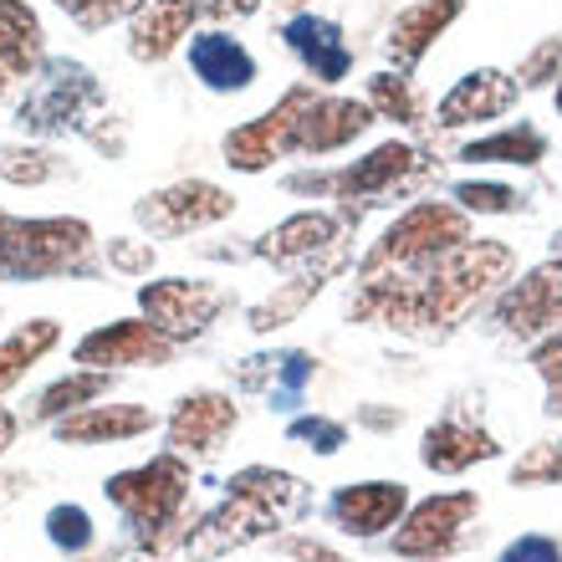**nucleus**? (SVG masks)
<instances>
[{
  "label": "nucleus",
  "mask_w": 562,
  "mask_h": 562,
  "mask_svg": "<svg viewBox=\"0 0 562 562\" xmlns=\"http://www.w3.org/2000/svg\"><path fill=\"white\" fill-rule=\"evenodd\" d=\"M496 562H562V537L521 532V537H512V542L496 552Z\"/></svg>",
  "instance_id": "41"
},
{
  "label": "nucleus",
  "mask_w": 562,
  "mask_h": 562,
  "mask_svg": "<svg viewBox=\"0 0 562 562\" xmlns=\"http://www.w3.org/2000/svg\"><path fill=\"white\" fill-rule=\"evenodd\" d=\"M486 323L502 338H517L527 348L548 338H562V267L558 261H537V267L517 271L502 292L486 302Z\"/></svg>",
  "instance_id": "9"
},
{
  "label": "nucleus",
  "mask_w": 562,
  "mask_h": 562,
  "mask_svg": "<svg viewBox=\"0 0 562 562\" xmlns=\"http://www.w3.org/2000/svg\"><path fill=\"white\" fill-rule=\"evenodd\" d=\"M373 123H379V113L363 98L317 88L307 113H302V128H296V159H333L342 148L363 144L373 134Z\"/></svg>",
  "instance_id": "18"
},
{
  "label": "nucleus",
  "mask_w": 562,
  "mask_h": 562,
  "mask_svg": "<svg viewBox=\"0 0 562 562\" xmlns=\"http://www.w3.org/2000/svg\"><path fill=\"white\" fill-rule=\"evenodd\" d=\"M46 61V26L26 0H0V67L26 82Z\"/></svg>",
  "instance_id": "30"
},
{
  "label": "nucleus",
  "mask_w": 562,
  "mask_h": 562,
  "mask_svg": "<svg viewBox=\"0 0 562 562\" xmlns=\"http://www.w3.org/2000/svg\"><path fill=\"white\" fill-rule=\"evenodd\" d=\"M363 103L379 113V123H394L404 134L435 128V108L425 103V88L415 82V72H400V67L363 77Z\"/></svg>",
  "instance_id": "28"
},
{
  "label": "nucleus",
  "mask_w": 562,
  "mask_h": 562,
  "mask_svg": "<svg viewBox=\"0 0 562 562\" xmlns=\"http://www.w3.org/2000/svg\"><path fill=\"white\" fill-rule=\"evenodd\" d=\"M11 82H15V77L5 72V67H0V103H5V92H11Z\"/></svg>",
  "instance_id": "48"
},
{
  "label": "nucleus",
  "mask_w": 562,
  "mask_h": 562,
  "mask_svg": "<svg viewBox=\"0 0 562 562\" xmlns=\"http://www.w3.org/2000/svg\"><path fill=\"white\" fill-rule=\"evenodd\" d=\"M342 246H348V221L333 205H307L281 215L271 231H261L251 240V256L277 271H296V267H312V261H327Z\"/></svg>",
  "instance_id": "14"
},
{
  "label": "nucleus",
  "mask_w": 562,
  "mask_h": 562,
  "mask_svg": "<svg viewBox=\"0 0 562 562\" xmlns=\"http://www.w3.org/2000/svg\"><path fill=\"white\" fill-rule=\"evenodd\" d=\"M164 429L159 409L148 404H134V400H98L77 415L57 419L52 425V440L57 445H72V450H98V445H128V440H144Z\"/></svg>",
  "instance_id": "23"
},
{
  "label": "nucleus",
  "mask_w": 562,
  "mask_h": 562,
  "mask_svg": "<svg viewBox=\"0 0 562 562\" xmlns=\"http://www.w3.org/2000/svg\"><path fill=\"white\" fill-rule=\"evenodd\" d=\"M348 267H353V246L333 251L327 261H312V267L286 271V281H277L261 302H251V307H246V327H251L256 338H271V333H281V327H292L296 317H302V312L323 296L327 281L342 277Z\"/></svg>",
  "instance_id": "21"
},
{
  "label": "nucleus",
  "mask_w": 562,
  "mask_h": 562,
  "mask_svg": "<svg viewBox=\"0 0 562 562\" xmlns=\"http://www.w3.org/2000/svg\"><path fill=\"white\" fill-rule=\"evenodd\" d=\"M281 46L296 57V67L307 72L312 88H342L348 77H353V42L342 36V26L333 21V15H286L281 21Z\"/></svg>",
  "instance_id": "19"
},
{
  "label": "nucleus",
  "mask_w": 562,
  "mask_h": 562,
  "mask_svg": "<svg viewBox=\"0 0 562 562\" xmlns=\"http://www.w3.org/2000/svg\"><path fill=\"white\" fill-rule=\"evenodd\" d=\"M502 456H506V445L496 440L481 419L460 415V409L440 415L419 435V465L435 475H465V471H475V465H491V460H502Z\"/></svg>",
  "instance_id": "22"
},
{
  "label": "nucleus",
  "mask_w": 562,
  "mask_h": 562,
  "mask_svg": "<svg viewBox=\"0 0 562 562\" xmlns=\"http://www.w3.org/2000/svg\"><path fill=\"white\" fill-rule=\"evenodd\" d=\"M184 61H190V77L215 98H240V92L256 88L261 77V61L246 42H240L231 26H205L194 31L190 46H184Z\"/></svg>",
  "instance_id": "20"
},
{
  "label": "nucleus",
  "mask_w": 562,
  "mask_h": 562,
  "mask_svg": "<svg viewBox=\"0 0 562 562\" xmlns=\"http://www.w3.org/2000/svg\"><path fill=\"white\" fill-rule=\"evenodd\" d=\"M548 261H558V267H562V231H552V240H548Z\"/></svg>",
  "instance_id": "47"
},
{
  "label": "nucleus",
  "mask_w": 562,
  "mask_h": 562,
  "mask_svg": "<svg viewBox=\"0 0 562 562\" xmlns=\"http://www.w3.org/2000/svg\"><path fill=\"white\" fill-rule=\"evenodd\" d=\"M103 240L82 215H11L0 210V281L46 286V281H98Z\"/></svg>",
  "instance_id": "3"
},
{
  "label": "nucleus",
  "mask_w": 562,
  "mask_h": 562,
  "mask_svg": "<svg viewBox=\"0 0 562 562\" xmlns=\"http://www.w3.org/2000/svg\"><path fill=\"white\" fill-rule=\"evenodd\" d=\"M61 348V323L57 317H26L0 338V394H11L15 384H26V373Z\"/></svg>",
  "instance_id": "31"
},
{
  "label": "nucleus",
  "mask_w": 562,
  "mask_h": 562,
  "mask_svg": "<svg viewBox=\"0 0 562 562\" xmlns=\"http://www.w3.org/2000/svg\"><path fill=\"white\" fill-rule=\"evenodd\" d=\"M450 159L465 169H542V159H552V134L532 119H506L486 134L456 144Z\"/></svg>",
  "instance_id": "24"
},
{
  "label": "nucleus",
  "mask_w": 562,
  "mask_h": 562,
  "mask_svg": "<svg viewBox=\"0 0 562 562\" xmlns=\"http://www.w3.org/2000/svg\"><path fill=\"white\" fill-rule=\"evenodd\" d=\"M506 475H512V486H521V491L562 486V440L527 445V450H521V456L506 465Z\"/></svg>",
  "instance_id": "37"
},
{
  "label": "nucleus",
  "mask_w": 562,
  "mask_h": 562,
  "mask_svg": "<svg viewBox=\"0 0 562 562\" xmlns=\"http://www.w3.org/2000/svg\"><path fill=\"white\" fill-rule=\"evenodd\" d=\"M179 353V342H169L148 317H113V323L88 327L72 342L77 369H103V373H128V369H169Z\"/></svg>",
  "instance_id": "11"
},
{
  "label": "nucleus",
  "mask_w": 562,
  "mask_h": 562,
  "mask_svg": "<svg viewBox=\"0 0 562 562\" xmlns=\"http://www.w3.org/2000/svg\"><path fill=\"white\" fill-rule=\"evenodd\" d=\"M103 267L113 271V277L148 281L154 267H159V251H154V240H144V236H108L103 240Z\"/></svg>",
  "instance_id": "39"
},
{
  "label": "nucleus",
  "mask_w": 562,
  "mask_h": 562,
  "mask_svg": "<svg viewBox=\"0 0 562 562\" xmlns=\"http://www.w3.org/2000/svg\"><path fill=\"white\" fill-rule=\"evenodd\" d=\"M42 527L52 552H61V558H88L98 548V521H92V512L82 502H57L46 512Z\"/></svg>",
  "instance_id": "35"
},
{
  "label": "nucleus",
  "mask_w": 562,
  "mask_h": 562,
  "mask_svg": "<svg viewBox=\"0 0 562 562\" xmlns=\"http://www.w3.org/2000/svg\"><path fill=\"white\" fill-rule=\"evenodd\" d=\"M67 21H72L77 31H88V36H98V31L119 26V21H134L138 11H144L148 0H52Z\"/></svg>",
  "instance_id": "38"
},
{
  "label": "nucleus",
  "mask_w": 562,
  "mask_h": 562,
  "mask_svg": "<svg viewBox=\"0 0 562 562\" xmlns=\"http://www.w3.org/2000/svg\"><path fill=\"white\" fill-rule=\"evenodd\" d=\"M552 113L562 119V77H558V88H552Z\"/></svg>",
  "instance_id": "49"
},
{
  "label": "nucleus",
  "mask_w": 562,
  "mask_h": 562,
  "mask_svg": "<svg viewBox=\"0 0 562 562\" xmlns=\"http://www.w3.org/2000/svg\"><path fill=\"white\" fill-rule=\"evenodd\" d=\"M465 15V0H409L384 31V57L400 72H419V61L440 46V36Z\"/></svg>",
  "instance_id": "25"
},
{
  "label": "nucleus",
  "mask_w": 562,
  "mask_h": 562,
  "mask_svg": "<svg viewBox=\"0 0 562 562\" xmlns=\"http://www.w3.org/2000/svg\"><path fill=\"white\" fill-rule=\"evenodd\" d=\"M231 307H236V292L210 277H148L138 286V317H148L179 348L210 338Z\"/></svg>",
  "instance_id": "6"
},
{
  "label": "nucleus",
  "mask_w": 562,
  "mask_h": 562,
  "mask_svg": "<svg viewBox=\"0 0 562 562\" xmlns=\"http://www.w3.org/2000/svg\"><path fill=\"white\" fill-rule=\"evenodd\" d=\"M277 552H281V558H292V562H348L338 548H327L323 537H312V532L277 537Z\"/></svg>",
  "instance_id": "42"
},
{
  "label": "nucleus",
  "mask_w": 562,
  "mask_h": 562,
  "mask_svg": "<svg viewBox=\"0 0 562 562\" xmlns=\"http://www.w3.org/2000/svg\"><path fill=\"white\" fill-rule=\"evenodd\" d=\"M200 15H205L200 0H148L144 11L128 21V57L138 67L169 61L175 52L190 46V36L200 31Z\"/></svg>",
  "instance_id": "26"
},
{
  "label": "nucleus",
  "mask_w": 562,
  "mask_h": 562,
  "mask_svg": "<svg viewBox=\"0 0 562 562\" xmlns=\"http://www.w3.org/2000/svg\"><path fill=\"white\" fill-rule=\"evenodd\" d=\"M471 236H475L471 215L450 194L445 200L419 194V200H409L379 231V240H373L369 251L358 256V271H429V267H440L456 246H465Z\"/></svg>",
  "instance_id": "5"
},
{
  "label": "nucleus",
  "mask_w": 562,
  "mask_h": 562,
  "mask_svg": "<svg viewBox=\"0 0 562 562\" xmlns=\"http://www.w3.org/2000/svg\"><path fill=\"white\" fill-rule=\"evenodd\" d=\"M271 5H277V11H286V15H307L317 0H271Z\"/></svg>",
  "instance_id": "46"
},
{
  "label": "nucleus",
  "mask_w": 562,
  "mask_h": 562,
  "mask_svg": "<svg viewBox=\"0 0 562 562\" xmlns=\"http://www.w3.org/2000/svg\"><path fill=\"white\" fill-rule=\"evenodd\" d=\"M532 373L542 379V415L562 419V338H548L532 348Z\"/></svg>",
  "instance_id": "40"
},
{
  "label": "nucleus",
  "mask_w": 562,
  "mask_h": 562,
  "mask_svg": "<svg viewBox=\"0 0 562 562\" xmlns=\"http://www.w3.org/2000/svg\"><path fill=\"white\" fill-rule=\"evenodd\" d=\"M200 5H205V15L215 21V26H240V21L261 15L267 0H200Z\"/></svg>",
  "instance_id": "43"
},
{
  "label": "nucleus",
  "mask_w": 562,
  "mask_h": 562,
  "mask_svg": "<svg viewBox=\"0 0 562 562\" xmlns=\"http://www.w3.org/2000/svg\"><path fill=\"white\" fill-rule=\"evenodd\" d=\"M119 384V373H103V369H67L57 373L52 384H42L31 394V409H26V425H57V419L77 415V409H88V404L108 400Z\"/></svg>",
  "instance_id": "29"
},
{
  "label": "nucleus",
  "mask_w": 562,
  "mask_h": 562,
  "mask_svg": "<svg viewBox=\"0 0 562 562\" xmlns=\"http://www.w3.org/2000/svg\"><path fill=\"white\" fill-rule=\"evenodd\" d=\"M527 92L502 67H471L435 98V134H465V128H496L517 113Z\"/></svg>",
  "instance_id": "13"
},
{
  "label": "nucleus",
  "mask_w": 562,
  "mask_h": 562,
  "mask_svg": "<svg viewBox=\"0 0 562 562\" xmlns=\"http://www.w3.org/2000/svg\"><path fill=\"white\" fill-rule=\"evenodd\" d=\"M353 425L373 429V435H389V429H400V425H404V409H384V404H358Z\"/></svg>",
  "instance_id": "44"
},
{
  "label": "nucleus",
  "mask_w": 562,
  "mask_h": 562,
  "mask_svg": "<svg viewBox=\"0 0 562 562\" xmlns=\"http://www.w3.org/2000/svg\"><path fill=\"white\" fill-rule=\"evenodd\" d=\"M15 128L21 138H88L98 154L119 159L123 154V119L108 108L103 77L77 57H46L42 72L31 77L26 98L15 103Z\"/></svg>",
  "instance_id": "1"
},
{
  "label": "nucleus",
  "mask_w": 562,
  "mask_h": 562,
  "mask_svg": "<svg viewBox=\"0 0 562 562\" xmlns=\"http://www.w3.org/2000/svg\"><path fill=\"white\" fill-rule=\"evenodd\" d=\"M425 154H419L415 138H379L373 148H363L358 159L348 164H333V169H292L281 175V190L286 194H302V200H327L338 210L348 231H353L369 210L389 205L400 190H415L425 179Z\"/></svg>",
  "instance_id": "4"
},
{
  "label": "nucleus",
  "mask_w": 562,
  "mask_h": 562,
  "mask_svg": "<svg viewBox=\"0 0 562 562\" xmlns=\"http://www.w3.org/2000/svg\"><path fill=\"white\" fill-rule=\"evenodd\" d=\"M312 92H317L312 82H292L267 113H256V119L225 128V138H221L225 169L256 179V175H271L281 159H296V128H302V113H307Z\"/></svg>",
  "instance_id": "7"
},
{
  "label": "nucleus",
  "mask_w": 562,
  "mask_h": 562,
  "mask_svg": "<svg viewBox=\"0 0 562 562\" xmlns=\"http://www.w3.org/2000/svg\"><path fill=\"white\" fill-rule=\"evenodd\" d=\"M277 537H281V521L271 517V512H261L256 502L225 491L210 512L194 517V527H190V537H184L179 552L190 562H215V558H231V552L256 548V542H277Z\"/></svg>",
  "instance_id": "17"
},
{
  "label": "nucleus",
  "mask_w": 562,
  "mask_h": 562,
  "mask_svg": "<svg viewBox=\"0 0 562 562\" xmlns=\"http://www.w3.org/2000/svg\"><path fill=\"white\" fill-rule=\"evenodd\" d=\"M61 175H72V164H67L61 148L42 144V138H5L0 144V179L11 190H46Z\"/></svg>",
  "instance_id": "32"
},
{
  "label": "nucleus",
  "mask_w": 562,
  "mask_h": 562,
  "mask_svg": "<svg viewBox=\"0 0 562 562\" xmlns=\"http://www.w3.org/2000/svg\"><path fill=\"white\" fill-rule=\"evenodd\" d=\"M512 77H517L521 92H552L562 77V36H542V42H532L527 52L517 57V67H512Z\"/></svg>",
  "instance_id": "36"
},
{
  "label": "nucleus",
  "mask_w": 562,
  "mask_h": 562,
  "mask_svg": "<svg viewBox=\"0 0 562 562\" xmlns=\"http://www.w3.org/2000/svg\"><path fill=\"white\" fill-rule=\"evenodd\" d=\"M240 210V200L215 179H175L164 190H148L134 200V221L148 231V240H190L210 225H225Z\"/></svg>",
  "instance_id": "10"
},
{
  "label": "nucleus",
  "mask_w": 562,
  "mask_h": 562,
  "mask_svg": "<svg viewBox=\"0 0 562 562\" xmlns=\"http://www.w3.org/2000/svg\"><path fill=\"white\" fill-rule=\"evenodd\" d=\"M11 486H15L11 475H0V502H5V496H11Z\"/></svg>",
  "instance_id": "50"
},
{
  "label": "nucleus",
  "mask_w": 562,
  "mask_h": 562,
  "mask_svg": "<svg viewBox=\"0 0 562 562\" xmlns=\"http://www.w3.org/2000/svg\"><path fill=\"white\" fill-rule=\"evenodd\" d=\"M475 517H481V496L471 486L460 491H435V496H419L404 521L389 532V552L404 562H445L456 558L471 537Z\"/></svg>",
  "instance_id": "8"
},
{
  "label": "nucleus",
  "mask_w": 562,
  "mask_h": 562,
  "mask_svg": "<svg viewBox=\"0 0 562 562\" xmlns=\"http://www.w3.org/2000/svg\"><path fill=\"white\" fill-rule=\"evenodd\" d=\"M15 440H21V415H15L11 404L0 400V460L11 456V445H15Z\"/></svg>",
  "instance_id": "45"
},
{
  "label": "nucleus",
  "mask_w": 562,
  "mask_h": 562,
  "mask_svg": "<svg viewBox=\"0 0 562 562\" xmlns=\"http://www.w3.org/2000/svg\"><path fill=\"white\" fill-rule=\"evenodd\" d=\"M281 440L296 445V450H312V456L333 460L342 445L353 440V429H348V419H338V415H323V409H302V415H292L286 425H281Z\"/></svg>",
  "instance_id": "34"
},
{
  "label": "nucleus",
  "mask_w": 562,
  "mask_h": 562,
  "mask_svg": "<svg viewBox=\"0 0 562 562\" xmlns=\"http://www.w3.org/2000/svg\"><path fill=\"white\" fill-rule=\"evenodd\" d=\"M450 200H456L471 221H506V215H527L532 210V194L512 184V179H486V175H465L450 184Z\"/></svg>",
  "instance_id": "33"
},
{
  "label": "nucleus",
  "mask_w": 562,
  "mask_h": 562,
  "mask_svg": "<svg viewBox=\"0 0 562 562\" xmlns=\"http://www.w3.org/2000/svg\"><path fill=\"white\" fill-rule=\"evenodd\" d=\"M225 491H231V496H246V502H256L261 512H271L281 527L307 521L312 506H317V502H312V486L302 481V475L281 471V465H267V460H251V465L231 471V475H225Z\"/></svg>",
  "instance_id": "27"
},
{
  "label": "nucleus",
  "mask_w": 562,
  "mask_h": 562,
  "mask_svg": "<svg viewBox=\"0 0 562 562\" xmlns=\"http://www.w3.org/2000/svg\"><path fill=\"white\" fill-rule=\"evenodd\" d=\"M317 384V353L312 348H267V353H246L231 363V389L267 400L271 415H302L307 394Z\"/></svg>",
  "instance_id": "12"
},
{
  "label": "nucleus",
  "mask_w": 562,
  "mask_h": 562,
  "mask_svg": "<svg viewBox=\"0 0 562 562\" xmlns=\"http://www.w3.org/2000/svg\"><path fill=\"white\" fill-rule=\"evenodd\" d=\"M409 506H415V491L404 486V481L373 475V481H342V486H333L323 517L342 537H353V542H379V537H389L400 527Z\"/></svg>",
  "instance_id": "16"
},
{
  "label": "nucleus",
  "mask_w": 562,
  "mask_h": 562,
  "mask_svg": "<svg viewBox=\"0 0 562 562\" xmlns=\"http://www.w3.org/2000/svg\"><path fill=\"white\" fill-rule=\"evenodd\" d=\"M194 471L190 460L175 450L148 456L144 465L113 471L103 481V502L113 506L134 537V548L144 558H164L169 548H184V537L194 527Z\"/></svg>",
  "instance_id": "2"
},
{
  "label": "nucleus",
  "mask_w": 562,
  "mask_h": 562,
  "mask_svg": "<svg viewBox=\"0 0 562 562\" xmlns=\"http://www.w3.org/2000/svg\"><path fill=\"white\" fill-rule=\"evenodd\" d=\"M240 429V404L231 389H190L164 415V450L184 460L221 456V445Z\"/></svg>",
  "instance_id": "15"
}]
</instances>
